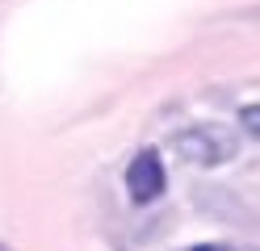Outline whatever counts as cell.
Returning a JSON list of instances; mask_svg holds the SVG:
<instances>
[{
	"label": "cell",
	"mask_w": 260,
	"mask_h": 251,
	"mask_svg": "<svg viewBox=\"0 0 260 251\" xmlns=\"http://www.w3.org/2000/svg\"><path fill=\"white\" fill-rule=\"evenodd\" d=\"M172 151H176V159L189 163V167H218L226 159H235L239 142L231 134H222L218 126H185V130H176Z\"/></svg>",
	"instance_id": "1"
},
{
	"label": "cell",
	"mask_w": 260,
	"mask_h": 251,
	"mask_svg": "<svg viewBox=\"0 0 260 251\" xmlns=\"http://www.w3.org/2000/svg\"><path fill=\"white\" fill-rule=\"evenodd\" d=\"M239 122H243V134H260V109L256 105H243V113H239Z\"/></svg>",
	"instance_id": "3"
},
{
	"label": "cell",
	"mask_w": 260,
	"mask_h": 251,
	"mask_svg": "<svg viewBox=\"0 0 260 251\" xmlns=\"http://www.w3.org/2000/svg\"><path fill=\"white\" fill-rule=\"evenodd\" d=\"M164 184H168V176H164L159 155H155V151H139L135 163L126 167V189H130V197H135L139 205H147V201L164 197Z\"/></svg>",
	"instance_id": "2"
},
{
	"label": "cell",
	"mask_w": 260,
	"mask_h": 251,
	"mask_svg": "<svg viewBox=\"0 0 260 251\" xmlns=\"http://www.w3.org/2000/svg\"><path fill=\"white\" fill-rule=\"evenodd\" d=\"M193 251H231V247H222V243H206V247H193Z\"/></svg>",
	"instance_id": "4"
}]
</instances>
